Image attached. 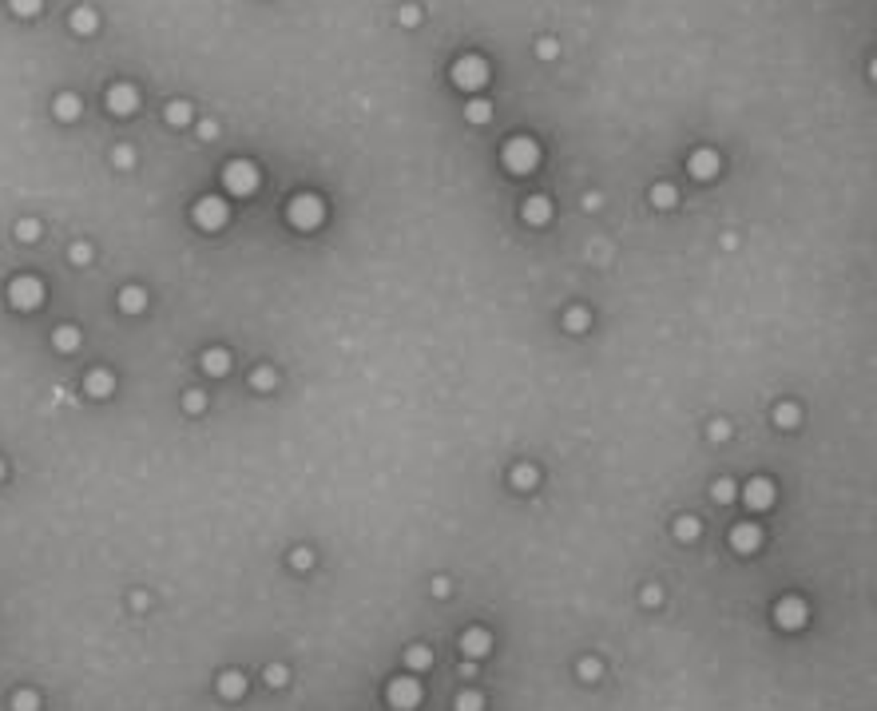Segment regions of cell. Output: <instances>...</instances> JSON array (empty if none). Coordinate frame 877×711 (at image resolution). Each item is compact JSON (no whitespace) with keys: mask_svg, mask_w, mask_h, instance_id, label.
<instances>
[{"mask_svg":"<svg viewBox=\"0 0 877 711\" xmlns=\"http://www.w3.org/2000/svg\"><path fill=\"white\" fill-rule=\"evenodd\" d=\"M195 223L203 227V231H219L222 223H227V203L215 199V195L199 199V203H195Z\"/></svg>","mask_w":877,"mask_h":711,"instance_id":"obj_7","label":"cell"},{"mask_svg":"<svg viewBox=\"0 0 877 711\" xmlns=\"http://www.w3.org/2000/svg\"><path fill=\"white\" fill-rule=\"evenodd\" d=\"M727 433H731L727 421H711V437H715V442H727Z\"/></svg>","mask_w":877,"mask_h":711,"instance_id":"obj_40","label":"cell"},{"mask_svg":"<svg viewBox=\"0 0 877 711\" xmlns=\"http://www.w3.org/2000/svg\"><path fill=\"white\" fill-rule=\"evenodd\" d=\"M743 501H746V509H755V513H762V509H770V505H774V481H767V477H755V481H750V485H746Z\"/></svg>","mask_w":877,"mask_h":711,"instance_id":"obj_9","label":"cell"},{"mask_svg":"<svg viewBox=\"0 0 877 711\" xmlns=\"http://www.w3.org/2000/svg\"><path fill=\"white\" fill-rule=\"evenodd\" d=\"M286 680H290V672H286L282 663H270V668H266V684H270V687H282Z\"/></svg>","mask_w":877,"mask_h":711,"instance_id":"obj_33","label":"cell"},{"mask_svg":"<svg viewBox=\"0 0 877 711\" xmlns=\"http://www.w3.org/2000/svg\"><path fill=\"white\" fill-rule=\"evenodd\" d=\"M96 24H99V20H96L92 8H76V13H72V28H76V32H96Z\"/></svg>","mask_w":877,"mask_h":711,"instance_id":"obj_24","label":"cell"},{"mask_svg":"<svg viewBox=\"0 0 877 711\" xmlns=\"http://www.w3.org/2000/svg\"><path fill=\"white\" fill-rule=\"evenodd\" d=\"M222 183H227L231 195H250V191L258 187V167L255 163H246V160H234V163L222 167Z\"/></svg>","mask_w":877,"mask_h":711,"instance_id":"obj_4","label":"cell"},{"mask_svg":"<svg viewBox=\"0 0 877 711\" xmlns=\"http://www.w3.org/2000/svg\"><path fill=\"white\" fill-rule=\"evenodd\" d=\"M167 120L175 123V127H183V123H191V104H183V99H175L167 108Z\"/></svg>","mask_w":877,"mask_h":711,"instance_id":"obj_29","label":"cell"},{"mask_svg":"<svg viewBox=\"0 0 877 711\" xmlns=\"http://www.w3.org/2000/svg\"><path fill=\"white\" fill-rule=\"evenodd\" d=\"M290 561H294V568H310V564H314V552H310V549H294Z\"/></svg>","mask_w":877,"mask_h":711,"instance_id":"obj_37","label":"cell"},{"mask_svg":"<svg viewBox=\"0 0 877 711\" xmlns=\"http://www.w3.org/2000/svg\"><path fill=\"white\" fill-rule=\"evenodd\" d=\"M56 115H60V120H76V115H80V99H76L72 92L56 96Z\"/></svg>","mask_w":877,"mask_h":711,"instance_id":"obj_21","label":"cell"},{"mask_svg":"<svg viewBox=\"0 0 877 711\" xmlns=\"http://www.w3.org/2000/svg\"><path fill=\"white\" fill-rule=\"evenodd\" d=\"M203 405H207V397H203V393H199V390H191V393H187V397H183V409H187V414H199Z\"/></svg>","mask_w":877,"mask_h":711,"instance_id":"obj_35","label":"cell"},{"mask_svg":"<svg viewBox=\"0 0 877 711\" xmlns=\"http://www.w3.org/2000/svg\"><path fill=\"white\" fill-rule=\"evenodd\" d=\"M524 219L528 223H548L552 219V203L544 195H532L528 203H524Z\"/></svg>","mask_w":877,"mask_h":711,"instance_id":"obj_16","label":"cell"},{"mask_svg":"<svg viewBox=\"0 0 877 711\" xmlns=\"http://www.w3.org/2000/svg\"><path fill=\"white\" fill-rule=\"evenodd\" d=\"M556 52H560V48H556V40H544V44H540V56H544V60H552Z\"/></svg>","mask_w":877,"mask_h":711,"instance_id":"obj_44","label":"cell"},{"mask_svg":"<svg viewBox=\"0 0 877 711\" xmlns=\"http://www.w3.org/2000/svg\"><path fill=\"white\" fill-rule=\"evenodd\" d=\"M246 691V675L243 672H222L219 675V696L222 699H238Z\"/></svg>","mask_w":877,"mask_h":711,"instance_id":"obj_15","label":"cell"},{"mask_svg":"<svg viewBox=\"0 0 877 711\" xmlns=\"http://www.w3.org/2000/svg\"><path fill=\"white\" fill-rule=\"evenodd\" d=\"M734 497V481H715V501L727 505Z\"/></svg>","mask_w":877,"mask_h":711,"instance_id":"obj_36","label":"cell"},{"mask_svg":"<svg viewBox=\"0 0 877 711\" xmlns=\"http://www.w3.org/2000/svg\"><path fill=\"white\" fill-rule=\"evenodd\" d=\"M120 307L127 310V314H139V310L147 307V295L139 290V286H123V290H120Z\"/></svg>","mask_w":877,"mask_h":711,"instance_id":"obj_19","label":"cell"},{"mask_svg":"<svg viewBox=\"0 0 877 711\" xmlns=\"http://www.w3.org/2000/svg\"><path fill=\"white\" fill-rule=\"evenodd\" d=\"M390 703L397 711H413L417 703H421V684H417L413 675H405V680H393L390 684Z\"/></svg>","mask_w":877,"mask_h":711,"instance_id":"obj_8","label":"cell"},{"mask_svg":"<svg viewBox=\"0 0 877 711\" xmlns=\"http://www.w3.org/2000/svg\"><path fill=\"white\" fill-rule=\"evenodd\" d=\"M274 381H278V374H274L270 366H258L255 374H250V386H255V390H262V393L274 390Z\"/></svg>","mask_w":877,"mask_h":711,"instance_id":"obj_23","label":"cell"},{"mask_svg":"<svg viewBox=\"0 0 877 711\" xmlns=\"http://www.w3.org/2000/svg\"><path fill=\"white\" fill-rule=\"evenodd\" d=\"M433 596H449V580H445V577L433 580Z\"/></svg>","mask_w":877,"mask_h":711,"instance_id":"obj_45","label":"cell"},{"mask_svg":"<svg viewBox=\"0 0 877 711\" xmlns=\"http://www.w3.org/2000/svg\"><path fill=\"white\" fill-rule=\"evenodd\" d=\"M699 533H703V525H699L694 516H679V521H675V537L679 540H694Z\"/></svg>","mask_w":877,"mask_h":711,"instance_id":"obj_25","label":"cell"},{"mask_svg":"<svg viewBox=\"0 0 877 711\" xmlns=\"http://www.w3.org/2000/svg\"><path fill=\"white\" fill-rule=\"evenodd\" d=\"M135 104H139V92H135L131 84H115L108 92V108L115 111V115H131Z\"/></svg>","mask_w":877,"mask_h":711,"instance_id":"obj_11","label":"cell"},{"mask_svg":"<svg viewBox=\"0 0 877 711\" xmlns=\"http://www.w3.org/2000/svg\"><path fill=\"white\" fill-rule=\"evenodd\" d=\"M13 711H40L36 691H16V696H13Z\"/></svg>","mask_w":877,"mask_h":711,"instance_id":"obj_31","label":"cell"},{"mask_svg":"<svg viewBox=\"0 0 877 711\" xmlns=\"http://www.w3.org/2000/svg\"><path fill=\"white\" fill-rule=\"evenodd\" d=\"M16 234H20L24 243H32V239H40V223L36 219H24L20 227H16Z\"/></svg>","mask_w":877,"mask_h":711,"instance_id":"obj_34","label":"cell"},{"mask_svg":"<svg viewBox=\"0 0 877 711\" xmlns=\"http://www.w3.org/2000/svg\"><path fill=\"white\" fill-rule=\"evenodd\" d=\"M215 132H219V127H215V123H199V139H215Z\"/></svg>","mask_w":877,"mask_h":711,"instance_id":"obj_43","label":"cell"},{"mask_svg":"<svg viewBox=\"0 0 877 711\" xmlns=\"http://www.w3.org/2000/svg\"><path fill=\"white\" fill-rule=\"evenodd\" d=\"M0 477H4V461H0Z\"/></svg>","mask_w":877,"mask_h":711,"instance_id":"obj_47","label":"cell"},{"mask_svg":"<svg viewBox=\"0 0 877 711\" xmlns=\"http://www.w3.org/2000/svg\"><path fill=\"white\" fill-rule=\"evenodd\" d=\"M405 663H409L413 672H425L429 663H433V652H429V648H421V644H413V648L405 652Z\"/></svg>","mask_w":877,"mask_h":711,"instance_id":"obj_20","label":"cell"},{"mask_svg":"<svg viewBox=\"0 0 877 711\" xmlns=\"http://www.w3.org/2000/svg\"><path fill=\"white\" fill-rule=\"evenodd\" d=\"M8 302H13L16 310H36L40 302H44V286H40V279H32V274L13 279V286H8Z\"/></svg>","mask_w":877,"mask_h":711,"instance_id":"obj_5","label":"cell"},{"mask_svg":"<svg viewBox=\"0 0 877 711\" xmlns=\"http://www.w3.org/2000/svg\"><path fill=\"white\" fill-rule=\"evenodd\" d=\"M457 711H485L480 691H461V696H457Z\"/></svg>","mask_w":877,"mask_h":711,"instance_id":"obj_30","label":"cell"},{"mask_svg":"<svg viewBox=\"0 0 877 711\" xmlns=\"http://www.w3.org/2000/svg\"><path fill=\"white\" fill-rule=\"evenodd\" d=\"M452 84L464 87V92H476V87L488 84V64L480 56H461L452 64Z\"/></svg>","mask_w":877,"mask_h":711,"instance_id":"obj_3","label":"cell"},{"mask_svg":"<svg viewBox=\"0 0 877 711\" xmlns=\"http://www.w3.org/2000/svg\"><path fill=\"white\" fill-rule=\"evenodd\" d=\"M758 544H762V528L750 525V521H743V525L731 528V549L734 552H755Z\"/></svg>","mask_w":877,"mask_h":711,"instance_id":"obj_10","label":"cell"},{"mask_svg":"<svg viewBox=\"0 0 877 711\" xmlns=\"http://www.w3.org/2000/svg\"><path fill=\"white\" fill-rule=\"evenodd\" d=\"M203 369H207L211 378L227 374V369H231V354H227V350H207V354H203Z\"/></svg>","mask_w":877,"mask_h":711,"instance_id":"obj_17","label":"cell"},{"mask_svg":"<svg viewBox=\"0 0 877 711\" xmlns=\"http://www.w3.org/2000/svg\"><path fill=\"white\" fill-rule=\"evenodd\" d=\"M461 648H464V656H488V648H492V636H488L485 628H469L464 632V640H461Z\"/></svg>","mask_w":877,"mask_h":711,"instance_id":"obj_13","label":"cell"},{"mask_svg":"<svg viewBox=\"0 0 877 711\" xmlns=\"http://www.w3.org/2000/svg\"><path fill=\"white\" fill-rule=\"evenodd\" d=\"M540 163V148L536 139H528V135H516V139H508L504 143V167H508L512 175H528L532 167Z\"/></svg>","mask_w":877,"mask_h":711,"instance_id":"obj_1","label":"cell"},{"mask_svg":"<svg viewBox=\"0 0 877 711\" xmlns=\"http://www.w3.org/2000/svg\"><path fill=\"white\" fill-rule=\"evenodd\" d=\"M691 175L694 179H715V175H719V155H715L711 148H699L691 155Z\"/></svg>","mask_w":877,"mask_h":711,"instance_id":"obj_12","label":"cell"},{"mask_svg":"<svg viewBox=\"0 0 877 711\" xmlns=\"http://www.w3.org/2000/svg\"><path fill=\"white\" fill-rule=\"evenodd\" d=\"M651 199H655V207H671V203H675V187H671V183L651 187Z\"/></svg>","mask_w":877,"mask_h":711,"instance_id":"obj_32","label":"cell"},{"mask_svg":"<svg viewBox=\"0 0 877 711\" xmlns=\"http://www.w3.org/2000/svg\"><path fill=\"white\" fill-rule=\"evenodd\" d=\"M536 469L532 465H516L512 469V485H516V489H532V485H536Z\"/></svg>","mask_w":877,"mask_h":711,"instance_id":"obj_27","label":"cell"},{"mask_svg":"<svg viewBox=\"0 0 877 711\" xmlns=\"http://www.w3.org/2000/svg\"><path fill=\"white\" fill-rule=\"evenodd\" d=\"M663 600V592L655 589V584H651V589H643V604H659Z\"/></svg>","mask_w":877,"mask_h":711,"instance_id":"obj_42","label":"cell"},{"mask_svg":"<svg viewBox=\"0 0 877 711\" xmlns=\"http://www.w3.org/2000/svg\"><path fill=\"white\" fill-rule=\"evenodd\" d=\"M774 620H778V628H786V632H794V628H806V620H810V612H806V600H798V596H782L778 608H774Z\"/></svg>","mask_w":877,"mask_h":711,"instance_id":"obj_6","label":"cell"},{"mask_svg":"<svg viewBox=\"0 0 877 711\" xmlns=\"http://www.w3.org/2000/svg\"><path fill=\"white\" fill-rule=\"evenodd\" d=\"M286 215H290V223L298 227V231H314L318 223L326 219V207H322V199L318 195H298V199H290Z\"/></svg>","mask_w":877,"mask_h":711,"instance_id":"obj_2","label":"cell"},{"mask_svg":"<svg viewBox=\"0 0 877 711\" xmlns=\"http://www.w3.org/2000/svg\"><path fill=\"white\" fill-rule=\"evenodd\" d=\"M417 20H421V16H417V8H405V13H401V24H417Z\"/></svg>","mask_w":877,"mask_h":711,"instance_id":"obj_46","label":"cell"},{"mask_svg":"<svg viewBox=\"0 0 877 711\" xmlns=\"http://www.w3.org/2000/svg\"><path fill=\"white\" fill-rule=\"evenodd\" d=\"M599 672H604V668H599V660H580V675H584V680H596Z\"/></svg>","mask_w":877,"mask_h":711,"instance_id":"obj_39","label":"cell"},{"mask_svg":"<svg viewBox=\"0 0 877 711\" xmlns=\"http://www.w3.org/2000/svg\"><path fill=\"white\" fill-rule=\"evenodd\" d=\"M464 120H469V123H488V120H492V104H485V99H473V104L464 108Z\"/></svg>","mask_w":877,"mask_h":711,"instance_id":"obj_22","label":"cell"},{"mask_svg":"<svg viewBox=\"0 0 877 711\" xmlns=\"http://www.w3.org/2000/svg\"><path fill=\"white\" fill-rule=\"evenodd\" d=\"M84 386H87V393L92 397H111V390H115V378H111L108 369H92L84 378Z\"/></svg>","mask_w":877,"mask_h":711,"instance_id":"obj_14","label":"cell"},{"mask_svg":"<svg viewBox=\"0 0 877 711\" xmlns=\"http://www.w3.org/2000/svg\"><path fill=\"white\" fill-rule=\"evenodd\" d=\"M52 346H56V350H64V354H72L76 346H80V330H76V326H56V334H52Z\"/></svg>","mask_w":877,"mask_h":711,"instance_id":"obj_18","label":"cell"},{"mask_svg":"<svg viewBox=\"0 0 877 711\" xmlns=\"http://www.w3.org/2000/svg\"><path fill=\"white\" fill-rule=\"evenodd\" d=\"M774 421H778L782 430H794L798 425V405H790V402H782L778 409H774Z\"/></svg>","mask_w":877,"mask_h":711,"instance_id":"obj_28","label":"cell"},{"mask_svg":"<svg viewBox=\"0 0 877 711\" xmlns=\"http://www.w3.org/2000/svg\"><path fill=\"white\" fill-rule=\"evenodd\" d=\"M564 326H568L572 334H584L587 330V310L584 307H572L568 314H564Z\"/></svg>","mask_w":877,"mask_h":711,"instance_id":"obj_26","label":"cell"},{"mask_svg":"<svg viewBox=\"0 0 877 711\" xmlns=\"http://www.w3.org/2000/svg\"><path fill=\"white\" fill-rule=\"evenodd\" d=\"M87 258H92V246H87V243H76V246H72V262H76V267H84Z\"/></svg>","mask_w":877,"mask_h":711,"instance_id":"obj_38","label":"cell"},{"mask_svg":"<svg viewBox=\"0 0 877 711\" xmlns=\"http://www.w3.org/2000/svg\"><path fill=\"white\" fill-rule=\"evenodd\" d=\"M115 163H120V167H131V163H135V151H131V148H115Z\"/></svg>","mask_w":877,"mask_h":711,"instance_id":"obj_41","label":"cell"}]
</instances>
